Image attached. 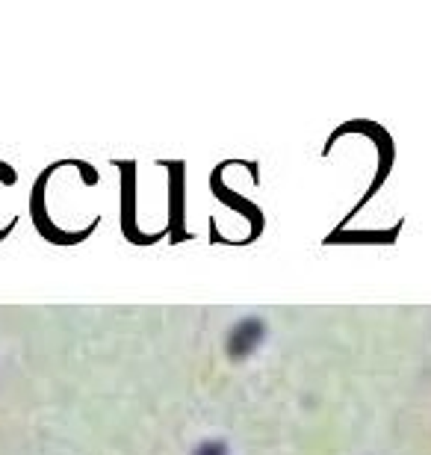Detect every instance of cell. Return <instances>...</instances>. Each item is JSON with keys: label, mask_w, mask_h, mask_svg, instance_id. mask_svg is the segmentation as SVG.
<instances>
[{"label": "cell", "mask_w": 431, "mask_h": 455, "mask_svg": "<svg viewBox=\"0 0 431 455\" xmlns=\"http://www.w3.org/2000/svg\"><path fill=\"white\" fill-rule=\"evenodd\" d=\"M195 455H227V447L222 440H204V444L195 449Z\"/></svg>", "instance_id": "cell-2"}, {"label": "cell", "mask_w": 431, "mask_h": 455, "mask_svg": "<svg viewBox=\"0 0 431 455\" xmlns=\"http://www.w3.org/2000/svg\"><path fill=\"white\" fill-rule=\"evenodd\" d=\"M263 331H266V325L257 319V317L239 319V322L234 325L231 337H227V355H231L234 361H239V358H246V355H251L254 346L263 340Z\"/></svg>", "instance_id": "cell-1"}]
</instances>
